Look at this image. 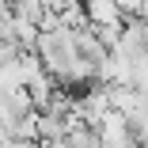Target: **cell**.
I'll return each mask as SVG.
<instances>
[{"instance_id":"cell-1","label":"cell","mask_w":148,"mask_h":148,"mask_svg":"<svg viewBox=\"0 0 148 148\" xmlns=\"http://www.w3.org/2000/svg\"><path fill=\"white\" fill-rule=\"evenodd\" d=\"M99 140H103V148H137V137L129 129V118L118 114V110H110L99 122Z\"/></svg>"},{"instance_id":"cell-2","label":"cell","mask_w":148,"mask_h":148,"mask_svg":"<svg viewBox=\"0 0 148 148\" xmlns=\"http://www.w3.org/2000/svg\"><path fill=\"white\" fill-rule=\"evenodd\" d=\"M133 87L148 95V53H140L137 61H133Z\"/></svg>"},{"instance_id":"cell-3","label":"cell","mask_w":148,"mask_h":148,"mask_svg":"<svg viewBox=\"0 0 148 148\" xmlns=\"http://www.w3.org/2000/svg\"><path fill=\"white\" fill-rule=\"evenodd\" d=\"M114 4H118V8H122V12H125V19L140 12V0H114Z\"/></svg>"},{"instance_id":"cell-4","label":"cell","mask_w":148,"mask_h":148,"mask_svg":"<svg viewBox=\"0 0 148 148\" xmlns=\"http://www.w3.org/2000/svg\"><path fill=\"white\" fill-rule=\"evenodd\" d=\"M137 19H144V23H148V0H140V12H137Z\"/></svg>"},{"instance_id":"cell-5","label":"cell","mask_w":148,"mask_h":148,"mask_svg":"<svg viewBox=\"0 0 148 148\" xmlns=\"http://www.w3.org/2000/svg\"><path fill=\"white\" fill-rule=\"evenodd\" d=\"M137 148H140V144H137Z\"/></svg>"}]
</instances>
